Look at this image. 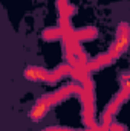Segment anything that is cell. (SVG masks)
Returning a JSON list of instances; mask_svg holds the SVG:
<instances>
[{"mask_svg": "<svg viewBox=\"0 0 130 131\" xmlns=\"http://www.w3.org/2000/svg\"><path fill=\"white\" fill-rule=\"evenodd\" d=\"M61 37H63V31L60 28H49V29H46L43 32V38L46 41H55V40H58Z\"/></svg>", "mask_w": 130, "mask_h": 131, "instance_id": "obj_5", "label": "cell"}, {"mask_svg": "<svg viewBox=\"0 0 130 131\" xmlns=\"http://www.w3.org/2000/svg\"><path fill=\"white\" fill-rule=\"evenodd\" d=\"M25 78L32 82H46V84H55L57 81L63 79L67 75L75 76V69H72L69 64H61L54 70H46L43 67L37 66H28L23 72Z\"/></svg>", "mask_w": 130, "mask_h": 131, "instance_id": "obj_2", "label": "cell"}, {"mask_svg": "<svg viewBox=\"0 0 130 131\" xmlns=\"http://www.w3.org/2000/svg\"><path fill=\"white\" fill-rule=\"evenodd\" d=\"M41 131H94V130H72V128H66V127H48Z\"/></svg>", "mask_w": 130, "mask_h": 131, "instance_id": "obj_6", "label": "cell"}, {"mask_svg": "<svg viewBox=\"0 0 130 131\" xmlns=\"http://www.w3.org/2000/svg\"><path fill=\"white\" fill-rule=\"evenodd\" d=\"M127 46H129V25H127L126 21H123V23H119V26H118L116 40H115V43L110 46V49H109L106 53L97 57L95 60L86 63L81 72H84L86 75H90V73L95 72V70H99V69H103V67H106V66L112 64L115 60H118V58L127 50Z\"/></svg>", "mask_w": 130, "mask_h": 131, "instance_id": "obj_1", "label": "cell"}, {"mask_svg": "<svg viewBox=\"0 0 130 131\" xmlns=\"http://www.w3.org/2000/svg\"><path fill=\"white\" fill-rule=\"evenodd\" d=\"M97 37V29L95 28H84L81 31H73V38L75 41H86L90 38Z\"/></svg>", "mask_w": 130, "mask_h": 131, "instance_id": "obj_4", "label": "cell"}, {"mask_svg": "<svg viewBox=\"0 0 130 131\" xmlns=\"http://www.w3.org/2000/svg\"><path fill=\"white\" fill-rule=\"evenodd\" d=\"M127 78L129 75L124 73L123 78H121V90L118 92V95L112 99V102L104 108L103 111V117H101V127H98V131H104V130H109L110 124H112V117L113 114L118 111V108L123 105L124 101H127L129 98V82H127Z\"/></svg>", "mask_w": 130, "mask_h": 131, "instance_id": "obj_3", "label": "cell"}]
</instances>
